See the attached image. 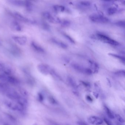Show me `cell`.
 Instances as JSON below:
<instances>
[{
  "label": "cell",
  "instance_id": "obj_1",
  "mask_svg": "<svg viewBox=\"0 0 125 125\" xmlns=\"http://www.w3.org/2000/svg\"><path fill=\"white\" fill-rule=\"evenodd\" d=\"M89 18L92 22L98 23H106L109 21L108 18L99 14H93L91 15Z\"/></svg>",
  "mask_w": 125,
  "mask_h": 125
},
{
  "label": "cell",
  "instance_id": "obj_2",
  "mask_svg": "<svg viewBox=\"0 0 125 125\" xmlns=\"http://www.w3.org/2000/svg\"><path fill=\"white\" fill-rule=\"evenodd\" d=\"M97 37L99 40L104 42L106 43L114 46H117L119 45V43L117 41L112 39L105 35L98 33L97 34Z\"/></svg>",
  "mask_w": 125,
  "mask_h": 125
},
{
  "label": "cell",
  "instance_id": "obj_3",
  "mask_svg": "<svg viewBox=\"0 0 125 125\" xmlns=\"http://www.w3.org/2000/svg\"><path fill=\"white\" fill-rule=\"evenodd\" d=\"M37 68L39 72H41L42 74L45 75L50 73L51 70L49 65L44 63H41L39 64Z\"/></svg>",
  "mask_w": 125,
  "mask_h": 125
},
{
  "label": "cell",
  "instance_id": "obj_4",
  "mask_svg": "<svg viewBox=\"0 0 125 125\" xmlns=\"http://www.w3.org/2000/svg\"><path fill=\"white\" fill-rule=\"evenodd\" d=\"M88 123L94 125H101L103 123L101 118L96 116H91L88 118Z\"/></svg>",
  "mask_w": 125,
  "mask_h": 125
},
{
  "label": "cell",
  "instance_id": "obj_5",
  "mask_svg": "<svg viewBox=\"0 0 125 125\" xmlns=\"http://www.w3.org/2000/svg\"><path fill=\"white\" fill-rule=\"evenodd\" d=\"M43 16L44 17L45 19H47L48 21H49L51 23H61V21L58 18L57 19H55L53 17L50 13H49L48 12H44L43 13Z\"/></svg>",
  "mask_w": 125,
  "mask_h": 125
},
{
  "label": "cell",
  "instance_id": "obj_6",
  "mask_svg": "<svg viewBox=\"0 0 125 125\" xmlns=\"http://www.w3.org/2000/svg\"><path fill=\"white\" fill-rule=\"evenodd\" d=\"M13 39L17 43L21 46H24L27 42V38L24 36H14Z\"/></svg>",
  "mask_w": 125,
  "mask_h": 125
},
{
  "label": "cell",
  "instance_id": "obj_7",
  "mask_svg": "<svg viewBox=\"0 0 125 125\" xmlns=\"http://www.w3.org/2000/svg\"><path fill=\"white\" fill-rule=\"evenodd\" d=\"M13 15L14 17H15L18 20L23 22H28L29 21V20L28 19L26 18L20 13L14 12L13 13Z\"/></svg>",
  "mask_w": 125,
  "mask_h": 125
},
{
  "label": "cell",
  "instance_id": "obj_8",
  "mask_svg": "<svg viewBox=\"0 0 125 125\" xmlns=\"http://www.w3.org/2000/svg\"><path fill=\"white\" fill-rule=\"evenodd\" d=\"M11 27L12 29L17 31H21L22 30V28L20 24L17 21H14L11 24Z\"/></svg>",
  "mask_w": 125,
  "mask_h": 125
},
{
  "label": "cell",
  "instance_id": "obj_9",
  "mask_svg": "<svg viewBox=\"0 0 125 125\" xmlns=\"http://www.w3.org/2000/svg\"><path fill=\"white\" fill-rule=\"evenodd\" d=\"M31 44L32 47L36 51L39 52H40V53H44V50L43 48L40 46L38 44L36 43L32 42Z\"/></svg>",
  "mask_w": 125,
  "mask_h": 125
},
{
  "label": "cell",
  "instance_id": "obj_10",
  "mask_svg": "<svg viewBox=\"0 0 125 125\" xmlns=\"http://www.w3.org/2000/svg\"><path fill=\"white\" fill-rule=\"evenodd\" d=\"M10 4L17 6H25V1L22 0H9L8 1Z\"/></svg>",
  "mask_w": 125,
  "mask_h": 125
},
{
  "label": "cell",
  "instance_id": "obj_11",
  "mask_svg": "<svg viewBox=\"0 0 125 125\" xmlns=\"http://www.w3.org/2000/svg\"><path fill=\"white\" fill-rule=\"evenodd\" d=\"M72 66L75 70L79 72L83 73H84L85 72L86 68H84L81 65L76 63H74L73 64Z\"/></svg>",
  "mask_w": 125,
  "mask_h": 125
},
{
  "label": "cell",
  "instance_id": "obj_12",
  "mask_svg": "<svg viewBox=\"0 0 125 125\" xmlns=\"http://www.w3.org/2000/svg\"><path fill=\"white\" fill-rule=\"evenodd\" d=\"M104 109L105 111L106 114L108 116L109 118H110V119H112L114 118V116L113 114L112 113V112L111 110L108 108V107L104 105Z\"/></svg>",
  "mask_w": 125,
  "mask_h": 125
},
{
  "label": "cell",
  "instance_id": "obj_13",
  "mask_svg": "<svg viewBox=\"0 0 125 125\" xmlns=\"http://www.w3.org/2000/svg\"><path fill=\"white\" fill-rule=\"evenodd\" d=\"M52 42H53L54 43L56 44L57 45H59L61 47L64 48V49H66V48H67V47H68V46L66 44L62 42H58V41L56 40L55 39H52Z\"/></svg>",
  "mask_w": 125,
  "mask_h": 125
},
{
  "label": "cell",
  "instance_id": "obj_14",
  "mask_svg": "<svg viewBox=\"0 0 125 125\" xmlns=\"http://www.w3.org/2000/svg\"><path fill=\"white\" fill-rule=\"evenodd\" d=\"M90 63L91 66L92 68H93L94 69V73H97L98 72V70L99 66L98 64L97 63L95 62H93L92 61H90Z\"/></svg>",
  "mask_w": 125,
  "mask_h": 125
},
{
  "label": "cell",
  "instance_id": "obj_15",
  "mask_svg": "<svg viewBox=\"0 0 125 125\" xmlns=\"http://www.w3.org/2000/svg\"><path fill=\"white\" fill-rule=\"evenodd\" d=\"M109 55L112 56V57L117 58L118 59H119L124 64H125V58H124V57L120 56V55H117V54H114L109 53Z\"/></svg>",
  "mask_w": 125,
  "mask_h": 125
},
{
  "label": "cell",
  "instance_id": "obj_16",
  "mask_svg": "<svg viewBox=\"0 0 125 125\" xmlns=\"http://www.w3.org/2000/svg\"><path fill=\"white\" fill-rule=\"evenodd\" d=\"M117 12V8L115 7H110L108 8L107 10V13L109 15H112L114 14Z\"/></svg>",
  "mask_w": 125,
  "mask_h": 125
},
{
  "label": "cell",
  "instance_id": "obj_17",
  "mask_svg": "<svg viewBox=\"0 0 125 125\" xmlns=\"http://www.w3.org/2000/svg\"><path fill=\"white\" fill-rule=\"evenodd\" d=\"M54 10L56 12L60 11L62 12L64 11L65 7L63 6H59V5H55L53 6Z\"/></svg>",
  "mask_w": 125,
  "mask_h": 125
},
{
  "label": "cell",
  "instance_id": "obj_18",
  "mask_svg": "<svg viewBox=\"0 0 125 125\" xmlns=\"http://www.w3.org/2000/svg\"><path fill=\"white\" fill-rule=\"evenodd\" d=\"M115 24L118 27H123L124 28L125 26V23L124 21H118L117 22L115 23Z\"/></svg>",
  "mask_w": 125,
  "mask_h": 125
},
{
  "label": "cell",
  "instance_id": "obj_19",
  "mask_svg": "<svg viewBox=\"0 0 125 125\" xmlns=\"http://www.w3.org/2000/svg\"><path fill=\"white\" fill-rule=\"evenodd\" d=\"M115 117L116 118L117 120L118 121L120 122V123H124L125 122V120L121 116L118 114H116L115 115Z\"/></svg>",
  "mask_w": 125,
  "mask_h": 125
},
{
  "label": "cell",
  "instance_id": "obj_20",
  "mask_svg": "<svg viewBox=\"0 0 125 125\" xmlns=\"http://www.w3.org/2000/svg\"><path fill=\"white\" fill-rule=\"evenodd\" d=\"M68 80L69 83L73 87H76V83L72 78L69 77L68 78Z\"/></svg>",
  "mask_w": 125,
  "mask_h": 125
},
{
  "label": "cell",
  "instance_id": "obj_21",
  "mask_svg": "<svg viewBox=\"0 0 125 125\" xmlns=\"http://www.w3.org/2000/svg\"><path fill=\"white\" fill-rule=\"evenodd\" d=\"M116 75L121 76H125V72L124 70H120L119 71H117L115 73Z\"/></svg>",
  "mask_w": 125,
  "mask_h": 125
},
{
  "label": "cell",
  "instance_id": "obj_22",
  "mask_svg": "<svg viewBox=\"0 0 125 125\" xmlns=\"http://www.w3.org/2000/svg\"><path fill=\"white\" fill-rule=\"evenodd\" d=\"M63 35L65 36V38H66L71 43L73 44L75 43V42L74 40L70 36H69V35H68L67 34H64Z\"/></svg>",
  "mask_w": 125,
  "mask_h": 125
},
{
  "label": "cell",
  "instance_id": "obj_23",
  "mask_svg": "<svg viewBox=\"0 0 125 125\" xmlns=\"http://www.w3.org/2000/svg\"><path fill=\"white\" fill-rule=\"evenodd\" d=\"M80 4L83 6H90L91 5V3L90 2H89V1H83L80 2Z\"/></svg>",
  "mask_w": 125,
  "mask_h": 125
},
{
  "label": "cell",
  "instance_id": "obj_24",
  "mask_svg": "<svg viewBox=\"0 0 125 125\" xmlns=\"http://www.w3.org/2000/svg\"><path fill=\"white\" fill-rule=\"evenodd\" d=\"M84 74H88V75H91V74H93V71L90 69L87 68H86L85 69Z\"/></svg>",
  "mask_w": 125,
  "mask_h": 125
},
{
  "label": "cell",
  "instance_id": "obj_25",
  "mask_svg": "<svg viewBox=\"0 0 125 125\" xmlns=\"http://www.w3.org/2000/svg\"><path fill=\"white\" fill-rule=\"evenodd\" d=\"M62 25L64 27H68L70 24V22L67 20H64L62 23Z\"/></svg>",
  "mask_w": 125,
  "mask_h": 125
},
{
  "label": "cell",
  "instance_id": "obj_26",
  "mask_svg": "<svg viewBox=\"0 0 125 125\" xmlns=\"http://www.w3.org/2000/svg\"><path fill=\"white\" fill-rule=\"evenodd\" d=\"M81 83H82V84L85 87H90V85L89 83H87V82H84V81H81Z\"/></svg>",
  "mask_w": 125,
  "mask_h": 125
},
{
  "label": "cell",
  "instance_id": "obj_27",
  "mask_svg": "<svg viewBox=\"0 0 125 125\" xmlns=\"http://www.w3.org/2000/svg\"><path fill=\"white\" fill-rule=\"evenodd\" d=\"M104 121H105L107 125H113L112 124V123L110 122V121L108 120L107 119V118H104Z\"/></svg>",
  "mask_w": 125,
  "mask_h": 125
},
{
  "label": "cell",
  "instance_id": "obj_28",
  "mask_svg": "<svg viewBox=\"0 0 125 125\" xmlns=\"http://www.w3.org/2000/svg\"><path fill=\"white\" fill-rule=\"evenodd\" d=\"M77 125H87L86 123H84L82 121H78L77 122Z\"/></svg>",
  "mask_w": 125,
  "mask_h": 125
},
{
  "label": "cell",
  "instance_id": "obj_29",
  "mask_svg": "<svg viewBox=\"0 0 125 125\" xmlns=\"http://www.w3.org/2000/svg\"><path fill=\"white\" fill-rule=\"evenodd\" d=\"M86 99L89 102H92L93 101L92 98H91L90 96H89V95H87V96H86Z\"/></svg>",
  "mask_w": 125,
  "mask_h": 125
},
{
  "label": "cell",
  "instance_id": "obj_30",
  "mask_svg": "<svg viewBox=\"0 0 125 125\" xmlns=\"http://www.w3.org/2000/svg\"><path fill=\"white\" fill-rule=\"evenodd\" d=\"M39 98L40 100L41 101H43V97L42 95V94H40L39 95Z\"/></svg>",
  "mask_w": 125,
  "mask_h": 125
},
{
  "label": "cell",
  "instance_id": "obj_31",
  "mask_svg": "<svg viewBox=\"0 0 125 125\" xmlns=\"http://www.w3.org/2000/svg\"></svg>",
  "mask_w": 125,
  "mask_h": 125
}]
</instances>
